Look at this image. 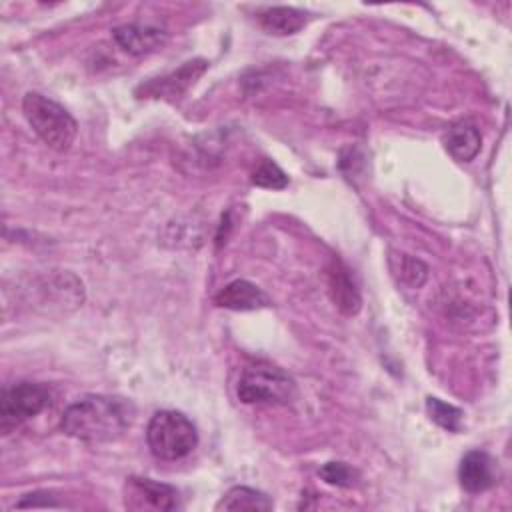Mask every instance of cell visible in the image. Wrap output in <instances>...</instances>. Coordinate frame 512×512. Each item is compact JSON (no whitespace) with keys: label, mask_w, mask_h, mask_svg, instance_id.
<instances>
[{"label":"cell","mask_w":512,"mask_h":512,"mask_svg":"<svg viewBox=\"0 0 512 512\" xmlns=\"http://www.w3.org/2000/svg\"><path fill=\"white\" fill-rule=\"evenodd\" d=\"M258 24L272 36H290L306 24V14L290 6H270L258 12Z\"/></svg>","instance_id":"obj_13"},{"label":"cell","mask_w":512,"mask_h":512,"mask_svg":"<svg viewBox=\"0 0 512 512\" xmlns=\"http://www.w3.org/2000/svg\"><path fill=\"white\" fill-rule=\"evenodd\" d=\"M50 404V392L36 382H18L2 390L0 396V430L8 434L12 428L40 414Z\"/></svg>","instance_id":"obj_5"},{"label":"cell","mask_w":512,"mask_h":512,"mask_svg":"<svg viewBox=\"0 0 512 512\" xmlns=\"http://www.w3.org/2000/svg\"><path fill=\"white\" fill-rule=\"evenodd\" d=\"M126 508L132 510H176L180 506V494L174 486L156 482L152 478L132 476L126 480L124 488Z\"/></svg>","instance_id":"obj_6"},{"label":"cell","mask_w":512,"mask_h":512,"mask_svg":"<svg viewBox=\"0 0 512 512\" xmlns=\"http://www.w3.org/2000/svg\"><path fill=\"white\" fill-rule=\"evenodd\" d=\"M30 506H50V508H58L62 506L60 502H56L52 498V494L48 492H32V494H26L22 500L16 502V508H30Z\"/></svg>","instance_id":"obj_19"},{"label":"cell","mask_w":512,"mask_h":512,"mask_svg":"<svg viewBox=\"0 0 512 512\" xmlns=\"http://www.w3.org/2000/svg\"><path fill=\"white\" fill-rule=\"evenodd\" d=\"M146 442L156 458L180 460L196 448L198 432L182 412L158 410L146 426Z\"/></svg>","instance_id":"obj_3"},{"label":"cell","mask_w":512,"mask_h":512,"mask_svg":"<svg viewBox=\"0 0 512 512\" xmlns=\"http://www.w3.org/2000/svg\"><path fill=\"white\" fill-rule=\"evenodd\" d=\"M444 150L458 162H470L476 158L482 146V136L474 124L460 122L450 126L442 136Z\"/></svg>","instance_id":"obj_11"},{"label":"cell","mask_w":512,"mask_h":512,"mask_svg":"<svg viewBox=\"0 0 512 512\" xmlns=\"http://www.w3.org/2000/svg\"><path fill=\"white\" fill-rule=\"evenodd\" d=\"M318 474L322 476V480L324 482H328V484H332V486H342V488H346V486H352L354 484V470L348 466V464H344V462H326L320 470H318Z\"/></svg>","instance_id":"obj_18"},{"label":"cell","mask_w":512,"mask_h":512,"mask_svg":"<svg viewBox=\"0 0 512 512\" xmlns=\"http://www.w3.org/2000/svg\"><path fill=\"white\" fill-rule=\"evenodd\" d=\"M460 486L470 492H486L498 482V462L484 450H470L458 466Z\"/></svg>","instance_id":"obj_8"},{"label":"cell","mask_w":512,"mask_h":512,"mask_svg":"<svg viewBox=\"0 0 512 512\" xmlns=\"http://www.w3.org/2000/svg\"><path fill=\"white\" fill-rule=\"evenodd\" d=\"M252 184L260 186V188H270V190H282L288 186V176L286 172L274 164L272 160L264 158L256 164L254 172H252Z\"/></svg>","instance_id":"obj_17"},{"label":"cell","mask_w":512,"mask_h":512,"mask_svg":"<svg viewBox=\"0 0 512 512\" xmlns=\"http://www.w3.org/2000/svg\"><path fill=\"white\" fill-rule=\"evenodd\" d=\"M114 42L132 56L156 52L168 40L166 30L150 24H122L112 30Z\"/></svg>","instance_id":"obj_9"},{"label":"cell","mask_w":512,"mask_h":512,"mask_svg":"<svg viewBox=\"0 0 512 512\" xmlns=\"http://www.w3.org/2000/svg\"><path fill=\"white\" fill-rule=\"evenodd\" d=\"M328 286H330V296L334 304L348 316L356 314L360 310V292L350 278V270L340 262L334 260L330 270H328Z\"/></svg>","instance_id":"obj_12"},{"label":"cell","mask_w":512,"mask_h":512,"mask_svg":"<svg viewBox=\"0 0 512 512\" xmlns=\"http://www.w3.org/2000/svg\"><path fill=\"white\" fill-rule=\"evenodd\" d=\"M208 62L206 60H190L184 62L178 70L162 76V78H154L146 84H140L136 88V94H144L150 98H178L182 96L190 86L196 84V80L206 72Z\"/></svg>","instance_id":"obj_7"},{"label":"cell","mask_w":512,"mask_h":512,"mask_svg":"<svg viewBox=\"0 0 512 512\" xmlns=\"http://www.w3.org/2000/svg\"><path fill=\"white\" fill-rule=\"evenodd\" d=\"M22 112L32 130L40 136L44 144H48V148L64 152L72 146L78 124L64 106L44 94L28 92L22 100Z\"/></svg>","instance_id":"obj_2"},{"label":"cell","mask_w":512,"mask_h":512,"mask_svg":"<svg viewBox=\"0 0 512 512\" xmlns=\"http://www.w3.org/2000/svg\"><path fill=\"white\" fill-rule=\"evenodd\" d=\"M390 268H392V274L400 282L408 284L410 288H420L424 284V280L428 278V266L408 254H392Z\"/></svg>","instance_id":"obj_15"},{"label":"cell","mask_w":512,"mask_h":512,"mask_svg":"<svg viewBox=\"0 0 512 512\" xmlns=\"http://www.w3.org/2000/svg\"><path fill=\"white\" fill-rule=\"evenodd\" d=\"M132 414V404L124 398L86 394L64 410L60 428L80 442H114L130 428Z\"/></svg>","instance_id":"obj_1"},{"label":"cell","mask_w":512,"mask_h":512,"mask_svg":"<svg viewBox=\"0 0 512 512\" xmlns=\"http://www.w3.org/2000/svg\"><path fill=\"white\" fill-rule=\"evenodd\" d=\"M236 394L244 404H286L294 398L296 384L282 368L250 364L240 372Z\"/></svg>","instance_id":"obj_4"},{"label":"cell","mask_w":512,"mask_h":512,"mask_svg":"<svg viewBox=\"0 0 512 512\" xmlns=\"http://www.w3.org/2000/svg\"><path fill=\"white\" fill-rule=\"evenodd\" d=\"M426 410H428V416L434 424H438L440 428L448 430V432H460L462 428V416L464 412L448 402H442L440 398H434V396H428L426 398Z\"/></svg>","instance_id":"obj_16"},{"label":"cell","mask_w":512,"mask_h":512,"mask_svg":"<svg viewBox=\"0 0 512 512\" xmlns=\"http://www.w3.org/2000/svg\"><path fill=\"white\" fill-rule=\"evenodd\" d=\"M272 500L254 488L248 486H234L230 488L220 502L216 504V510H252V512H264L272 510Z\"/></svg>","instance_id":"obj_14"},{"label":"cell","mask_w":512,"mask_h":512,"mask_svg":"<svg viewBox=\"0 0 512 512\" xmlns=\"http://www.w3.org/2000/svg\"><path fill=\"white\" fill-rule=\"evenodd\" d=\"M214 302L220 308H228V310H238V312H246V310H260L266 308L270 304V298L266 296V292L262 288H258L256 284L248 282V280H232L230 284H226L214 298Z\"/></svg>","instance_id":"obj_10"}]
</instances>
